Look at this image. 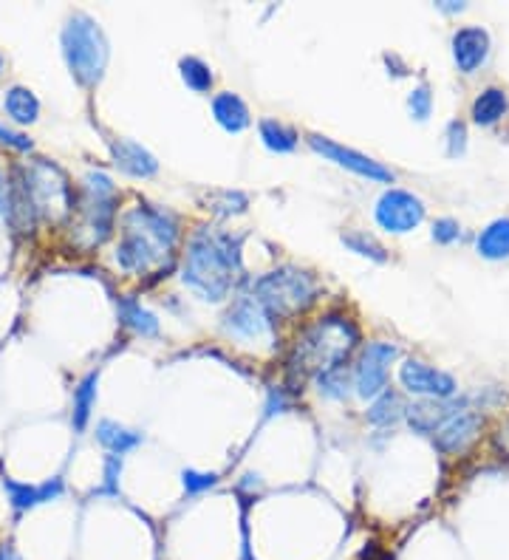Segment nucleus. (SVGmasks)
<instances>
[{
  "label": "nucleus",
  "instance_id": "obj_1",
  "mask_svg": "<svg viewBox=\"0 0 509 560\" xmlns=\"http://www.w3.org/2000/svg\"><path fill=\"white\" fill-rule=\"evenodd\" d=\"M241 241L232 235L201 230L193 235L184 261V283L204 300H224L230 295L235 272L241 266Z\"/></svg>",
  "mask_w": 509,
  "mask_h": 560
},
{
  "label": "nucleus",
  "instance_id": "obj_2",
  "mask_svg": "<svg viewBox=\"0 0 509 560\" xmlns=\"http://www.w3.org/2000/svg\"><path fill=\"white\" fill-rule=\"evenodd\" d=\"M179 224L167 210L139 204L125 215V230L116 249V261L128 272H148L173 255Z\"/></svg>",
  "mask_w": 509,
  "mask_h": 560
},
{
  "label": "nucleus",
  "instance_id": "obj_3",
  "mask_svg": "<svg viewBox=\"0 0 509 560\" xmlns=\"http://www.w3.org/2000/svg\"><path fill=\"white\" fill-rule=\"evenodd\" d=\"M357 340H360V331L351 320L323 317L297 340L292 365L300 371H320V374L329 368H340L348 360L351 348L357 346Z\"/></svg>",
  "mask_w": 509,
  "mask_h": 560
},
{
  "label": "nucleus",
  "instance_id": "obj_4",
  "mask_svg": "<svg viewBox=\"0 0 509 560\" xmlns=\"http://www.w3.org/2000/svg\"><path fill=\"white\" fill-rule=\"evenodd\" d=\"M63 54L80 85H97L108 66V40L88 15H74L63 29Z\"/></svg>",
  "mask_w": 509,
  "mask_h": 560
},
{
  "label": "nucleus",
  "instance_id": "obj_5",
  "mask_svg": "<svg viewBox=\"0 0 509 560\" xmlns=\"http://www.w3.org/2000/svg\"><path fill=\"white\" fill-rule=\"evenodd\" d=\"M317 295V283L309 272L278 269L255 280V297L269 314H297L309 309Z\"/></svg>",
  "mask_w": 509,
  "mask_h": 560
},
{
  "label": "nucleus",
  "instance_id": "obj_6",
  "mask_svg": "<svg viewBox=\"0 0 509 560\" xmlns=\"http://www.w3.org/2000/svg\"><path fill=\"white\" fill-rule=\"evenodd\" d=\"M114 201H116V190L114 182L105 176V173H88L85 179V198L80 213H83L85 227L83 230L91 232V247L94 244H102L111 232V224H114Z\"/></svg>",
  "mask_w": 509,
  "mask_h": 560
},
{
  "label": "nucleus",
  "instance_id": "obj_7",
  "mask_svg": "<svg viewBox=\"0 0 509 560\" xmlns=\"http://www.w3.org/2000/svg\"><path fill=\"white\" fill-rule=\"evenodd\" d=\"M377 224L388 232H411L422 224L425 218V204L422 198H416L413 193L405 190H388L382 193L377 201Z\"/></svg>",
  "mask_w": 509,
  "mask_h": 560
},
{
  "label": "nucleus",
  "instance_id": "obj_8",
  "mask_svg": "<svg viewBox=\"0 0 509 560\" xmlns=\"http://www.w3.org/2000/svg\"><path fill=\"white\" fill-rule=\"evenodd\" d=\"M399 348L391 343H368L357 365V394L362 399H377L388 385V365L394 363Z\"/></svg>",
  "mask_w": 509,
  "mask_h": 560
},
{
  "label": "nucleus",
  "instance_id": "obj_9",
  "mask_svg": "<svg viewBox=\"0 0 509 560\" xmlns=\"http://www.w3.org/2000/svg\"><path fill=\"white\" fill-rule=\"evenodd\" d=\"M309 145H312L320 156H326L329 162L345 167V170H351V173H357V176L374 179V182H394V173H391L388 167H382L379 162H374V159L357 153V150L343 148V145L331 142L326 136H309Z\"/></svg>",
  "mask_w": 509,
  "mask_h": 560
},
{
  "label": "nucleus",
  "instance_id": "obj_10",
  "mask_svg": "<svg viewBox=\"0 0 509 560\" xmlns=\"http://www.w3.org/2000/svg\"><path fill=\"white\" fill-rule=\"evenodd\" d=\"M399 379L411 394L427 396V399H450L456 394V379L444 371H436L419 360H408L399 368Z\"/></svg>",
  "mask_w": 509,
  "mask_h": 560
},
{
  "label": "nucleus",
  "instance_id": "obj_11",
  "mask_svg": "<svg viewBox=\"0 0 509 560\" xmlns=\"http://www.w3.org/2000/svg\"><path fill=\"white\" fill-rule=\"evenodd\" d=\"M3 490L9 495V504L15 507V512H26L32 507H40V504L57 501L60 495L66 493V481L57 476L43 481V484H23L15 478H3Z\"/></svg>",
  "mask_w": 509,
  "mask_h": 560
},
{
  "label": "nucleus",
  "instance_id": "obj_12",
  "mask_svg": "<svg viewBox=\"0 0 509 560\" xmlns=\"http://www.w3.org/2000/svg\"><path fill=\"white\" fill-rule=\"evenodd\" d=\"M224 326L232 334H238V337H261L266 331H272V314L258 303V297L247 295L241 297L230 312H227Z\"/></svg>",
  "mask_w": 509,
  "mask_h": 560
},
{
  "label": "nucleus",
  "instance_id": "obj_13",
  "mask_svg": "<svg viewBox=\"0 0 509 560\" xmlns=\"http://www.w3.org/2000/svg\"><path fill=\"white\" fill-rule=\"evenodd\" d=\"M490 54V34L481 26H464L453 34V60L464 74H473Z\"/></svg>",
  "mask_w": 509,
  "mask_h": 560
},
{
  "label": "nucleus",
  "instance_id": "obj_14",
  "mask_svg": "<svg viewBox=\"0 0 509 560\" xmlns=\"http://www.w3.org/2000/svg\"><path fill=\"white\" fill-rule=\"evenodd\" d=\"M481 422H484L481 413H459V416H453L450 422H444L442 428L436 430L433 442L444 453H459L476 439Z\"/></svg>",
  "mask_w": 509,
  "mask_h": 560
},
{
  "label": "nucleus",
  "instance_id": "obj_15",
  "mask_svg": "<svg viewBox=\"0 0 509 560\" xmlns=\"http://www.w3.org/2000/svg\"><path fill=\"white\" fill-rule=\"evenodd\" d=\"M111 153H114L116 167L122 173H128V176H136V179H148L159 170L156 156L148 153L139 142H133V139H116L111 145Z\"/></svg>",
  "mask_w": 509,
  "mask_h": 560
},
{
  "label": "nucleus",
  "instance_id": "obj_16",
  "mask_svg": "<svg viewBox=\"0 0 509 560\" xmlns=\"http://www.w3.org/2000/svg\"><path fill=\"white\" fill-rule=\"evenodd\" d=\"M459 408L461 405H450V402H444V399H422V402L411 405V408L405 411V416H408L413 430H419V433H433V430L442 428L444 422H450L453 416H459Z\"/></svg>",
  "mask_w": 509,
  "mask_h": 560
},
{
  "label": "nucleus",
  "instance_id": "obj_17",
  "mask_svg": "<svg viewBox=\"0 0 509 560\" xmlns=\"http://www.w3.org/2000/svg\"><path fill=\"white\" fill-rule=\"evenodd\" d=\"M213 114L224 131L241 133L249 128V108L244 105V99L235 94H218L213 99Z\"/></svg>",
  "mask_w": 509,
  "mask_h": 560
},
{
  "label": "nucleus",
  "instance_id": "obj_18",
  "mask_svg": "<svg viewBox=\"0 0 509 560\" xmlns=\"http://www.w3.org/2000/svg\"><path fill=\"white\" fill-rule=\"evenodd\" d=\"M478 252L487 261L509 258V218H498L487 230L478 235Z\"/></svg>",
  "mask_w": 509,
  "mask_h": 560
},
{
  "label": "nucleus",
  "instance_id": "obj_19",
  "mask_svg": "<svg viewBox=\"0 0 509 560\" xmlns=\"http://www.w3.org/2000/svg\"><path fill=\"white\" fill-rule=\"evenodd\" d=\"M97 439L102 442V445L108 447L114 456H125V453H131L133 447L142 445V433L122 428V425H116V422H111V419L99 422Z\"/></svg>",
  "mask_w": 509,
  "mask_h": 560
},
{
  "label": "nucleus",
  "instance_id": "obj_20",
  "mask_svg": "<svg viewBox=\"0 0 509 560\" xmlns=\"http://www.w3.org/2000/svg\"><path fill=\"white\" fill-rule=\"evenodd\" d=\"M3 108H6V114L12 116L15 122H20V125H32L34 119L40 116V102H37V97H34L29 88H23V85H15V88L6 91Z\"/></svg>",
  "mask_w": 509,
  "mask_h": 560
},
{
  "label": "nucleus",
  "instance_id": "obj_21",
  "mask_svg": "<svg viewBox=\"0 0 509 560\" xmlns=\"http://www.w3.org/2000/svg\"><path fill=\"white\" fill-rule=\"evenodd\" d=\"M116 306H119V320H122L128 329L142 334V337H156V334H159V320H156L148 309H142V303H136L133 297H122Z\"/></svg>",
  "mask_w": 509,
  "mask_h": 560
},
{
  "label": "nucleus",
  "instance_id": "obj_22",
  "mask_svg": "<svg viewBox=\"0 0 509 560\" xmlns=\"http://www.w3.org/2000/svg\"><path fill=\"white\" fill-rule=\"evenodd\" d=\"M97 382L99 374L97 371H91V374L74 388V411H71L74 430H85L88 419H91V411H94V405H97Z\"/></svg>",
  "mask_w": 509,
  "mask_h": 560
},
{
  "label": "nucleus",
  "instance_id": "obj_23",
  "mask_svg": "<svg viewBox=\"0 0 509 560\" xmlns=\"http://www.w3.org/2000/svg\"><path fill=\"white\" fill-rule=\"evenodd\" d=\"M507 108V94H504L501 88H487V91H481L476 102H473V119H476L478 125H495L501 116L507 114Z\"/></svg>",
  "mask_w": 509,
  "mask_h": 560
},
{
  "label": "nucleus",
  "instance_id": "obj_24",
  "mask_svg": "<svg viewBox=\"0 0 509 560\" xmlns=\"http://www.w3.org/2000/svg\"><path fill=\"white\" fill-rule=\"evenodd\" d=\"M261 139L263 145L275 153H292L297 148V133L283 125L278 119H263L261 122Z\"/></svg>",
  "mask_w": 509,
  "mask_h": 560
},
{
  "label": "nucleus",
  "instance_id": "obj_25",
  "mask_svg": "<svg viewBox=\"0 0 509 560\" xmlns=\"http://www.w3.org/2000/svg\"><path fill=\"white\" fill-rule=\"evenodd\" d=\"M405 405H402V399H399V394H394V391H382V394L377 396V402L371 405V411H368V419L374 422V425H394V422H399L402 416H405Z\"/></svg>",
  "mask_w": 509,
  "mask_h": 560
},
{
  "label": "nucleus",
  "instance_id": "obj_26",
  "mask_svg": "<svg viewBox=\"0 0 509 560\" xmlns=\"http://www.w3.org/2000/svg\"><path fill=\"white\" fill-rule=\"evenodd\" d=\"M181 80L187 83V88H193L198 94L213 88V71L207 68V63H201L198 57H184L179 63Z\"/></svg>",
  "mask_w": 509,
  "mask_h": 560
},
{
  "label": "nucleus",
  "instance_id": "obj_27",
  "mask_svg": "<svg viewBox=\"0 0 509 560\" xmlns=\"http://www.w3.org/2000/svg\"><path fill=\"white\" fill-rule=\"evenodd\" d=\"M343 244L348 249H354L357 255L374 258V261H385V258H388V255H385V249L379 247L377 241H374L371 235H365V232H345Z\"/></svg>",
  "mask_w": 509,
  "mask_h": 560
},
{
  "label": "nucleus",
  "instance_id": "obj_28",
  "mask_svg": "<svg viewBox=\"0 0 509 560\" xmlns=\"http://www.w3.org/2000/svg\"><path fill=\"white\" fill-rule=\"evenodd\" d=\"M320 394L331 396V399H343L348 394V374L343 371V365L320 374Z\"/></svg>",
  "mask_w": 509,
  "mask_h": 560
},
{
  "label": "nucleus",
  "instance_id": "obj_29",
  "mask_svg": "<svg viewBox=\"0 0 509 560\" xmlns=\"http://www.w3.org/2000/svg\"><path fill=\"white\" fill-rule=\"evenodd\" d=\"M408 108H411V114L419 119V122H425L427 116H430V108H433V97H430V88L427 85H419V88H413L411 97H408Z\"/></svg>",
  "mask_w": 509,
  "mask_h": 560
},
{
  "label": "nucleus",
  "instance_id": "obj_30",
  "mask_svg": "<svg viewBox=\"0 0 509 560\" xmlns=\"http://www.w3.org/2000/svg\"><path fill=\"white\" fill-rule=\"evenodd\" d=\"M181 481H184L187 495H198L204 493V490H210V487H215L218 476H213V473H198V470H184V473H181Z\"/></svg>",
  "mask_w": 509,
  "mask_h": 560
},
{
  "label": "nucleus",
  "instance_id": "obj_31",
  "mask_svg": "<svg viewBox=\"0 0 509 560\" xmlns=\"http://www.w3.org/2000/svg\"><path fill=\"white\" fill-rule=\"evenodd\" d=\"M459 235V221H453V218H439L433 224V241L436 244H453V241H459Z\"/></svg>",
  "mask_w": 509,
  "mask_h": 560
},
{
  "label": "nucleus",
  "instance_id": "obj_32",
  "mask_svg": "<svg viewBox=\"0 0 509 560\" xmlns=\"http://www.w3.org/2000/svg\"><path fill=\"white\" fill-rule=\"evenodd\" d=\"M467 148V128H464V122H450V128H447V153L450 156H461Z\"/></svg>",
  "mask_w": 509,
  "mask_h": 560
},
{
  "label": "nucleus",
  "instance_id": "obj_33",
  "mask_svg": "<svg viewBox=\"0 0 509 560\" xmlns=\"http://www.w3.org/2000/svg\"><path fill=\"white\" fill-rule=\"evenodd\" d=\"M119 473H122V456H111V459L105 462V487L99 490V495H114L116 490H119V487H116Z\"/></svg>",
  "mask_w": 509,
  "mask_h": 560
},
{
  "label": "nucleus",
  "instance_id": "obj_34",
  "mask_svg": "<svg viewBox=\"0 0 509 560\" xmlns=\"http://www.w3.org/2000/svg\"><path fill=\"white\" fill-rule=\"evenodd\" d=\"M0 145H9V148L15 150H32V139L23 136V133L12 131V128H3V125H0Z\"/></svg>",
  "mask_w": 509,
  "mask_h": 560
},
{
  "label": "nucleus",
  "instance_id": "obj_35",
  "mask_svg": "<svg viewBox=\"0 0 509 560\" xmlns=\"http://www.w3.org/2000/svg\"><path fill=\"white\" fill-rule=\"evenodd\" d=\"M0 560H23V558L12 549V544H0Z\"/></svg>",
  "mask_w": 509,
  "mask_h": 560
},
{
  "label": "nucleus",
  "instance_id": "obj_36",
  "mask_svg": "<svg viewBox=\"0 0 509 560\" xmlns=\"http://www.w3.org/2000/svg\"><path fill=\"white\" fill-rule=\"evenodd\" d=\"M439 9H444V12H461V9H464V3H453V0H447V3H439Z\"/></svg>",
  "mask_w": 509,
  "mask_h": 560
},
{
  "label": "nucleus",
  "instance_id": "obj_37",
  "mask_svg": "<svg viewBox=\"0 0 509 560\" xmlns=\"http://www.w3.org/2000/svg\"><path fill=\"white\" fill-rule=\"evenodd\" d=\"M498 445L507 447V450H509V422H507V425H504V428H501V436H498Z\"/></svg>",
  "mask_w": 509,
  "mask_h": 560
},
{
  "label": "nucleus",
  "instance_id": "obj_38",
  "mask_svg": "<svg viewBox=\"0 0 509 560\" xmlns=\"http://www.w3.org/2000/svg\"><path fill=\"white\" fill-rule=\"evenodd\" d=\"M3 204H6V196H3V182H0V210H3Z\"/></svg>",
  "mask_w": 509,
  "mask_h": 560
},
{
  "label": "nucleus",
  "instance_id": "obj_39",
  "mask_svg": "<svg viewBox=\"0 0 509 560\" xmlns=\"http://www.w3.org/2000/svg\"><path fill=\"white\" fill-rule=\"evenodd\" d=\"M0 66H3V60H0Z\"/></svg>",
  "mask_w": 509,
  "mask_h": 560
}]
</instances>
